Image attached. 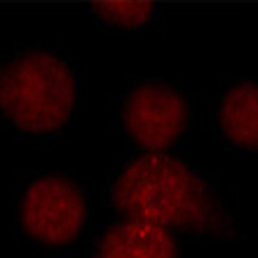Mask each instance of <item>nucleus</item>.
I'll list each match as a JSON object with an SVG mask.
<instances>
[{"mask_svg": "<svg viewBox=\"0 0 258 258\" xmlns=\"http://www.w3.org/2000/svg\"><path fill=\"white\" fill-rule=\"evenodd\" d=\"M113 204L127 221L183 228L200 235H230L223 207L202 178L176 157H136L113 185Z\"/></svg>", "mask_w": 258, "mask_h": 258, "instance_id": "obj_1", "label": "nucleus"}, {"mask_svg": "<svg viewBox=\"0 0 258 258\" xmlns=\"http://www.w3.org/2000/svg\"><path fill=\"white\" fill-rule=\"evenodd\" d=\"M75 103L71 68L49 52H28L0 66V110L28 134H52Z\"/></svg>", "mask_w": 258, "mask_h": 258, "instance_id": "obj_2", "label": "nucleus"}, {"mask_svg": "<svg viewBox=\"0 0 258 258\" xmlns=\"http://www.w3.org/2000/svg\"><path fill=\"white\" fill-rule=\"evenodd\" d=\"M87 204L80 188L63 176H42L21 200V225L40 244L66 246L80 235Z\"/></svg>", "mask_w": 258, "mask_h": 258, "instance_id": "obj_3", "label": "nucleus"}, {"mask_svg": "<svg viewBox=\"0 0 258 258\" xmlns=\"http://www.w3.org/2000/svg\"><path fill=\"white\" fill-rule=\"evenodd\" d=\"M127 134L148 150H164L183 134L188 106L178 92L167 85L148 82L136 87L122 106Z\"/></svg>", "mask_w": 258, "mask_h": 258, "instance_id": "obj_4", "label": "nucleus"}, {"mask_svg": "<svg viewBox=\"0 0 258 258\" xmlns=\"http://www.w3.org/2000/svg\"><path fill=\"white\" fill-rule=\"evenodd\" d=\"M96 258H178L176 242L164 228L141 221L113 225L96 246Z\"/></svg>", "mask_w": 258, "mask_h": 258, "instance_id": "obj_5", "label": "nucleus"}, {"mask_svg": "<svg viewBox=\"0 0 258 258\" xmlns=\"http://www.w3.org/2000/svg\"><path fill=\"white\" fill-rule=\"evenodd\" d=\"M221 127L232 143L256 148L258 141V92L251 80H244L223 96Z\"/></svg>", "mask_w": 258, "mask_h": 258, "instance_id": "obj_6", "label": "nucleus"}, {"mask_svg": "<svg viewBox=\"0 0 258 258\" xmlns=\"http://www.w3.org/2000/svg\"><path fill=\"white\" fill-rule=\"evenodd\" d=\"M99 19L108 21L110 26L117 28H141L148 24L155 5L150 3H94L92 5Z\"/></svg>", "mask_w": 258, "mask_h": 258, "instance_id": "obj_7", "label": "nucleus"}]
</instances>
